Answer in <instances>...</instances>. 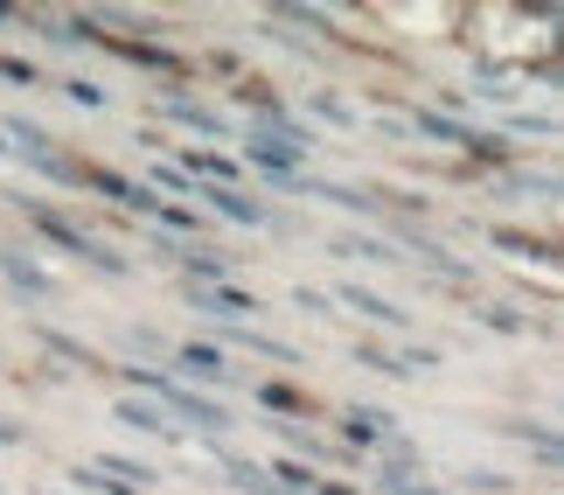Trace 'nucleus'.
<instances>
[{"label":"nucleus","mask_w":564,"mask_h":495,"mask_svg":"<svg viewBox=\"0 0 564 495\" xmlns=\"http://www.w3.org/2000/svg\"><path fill=\"white\" fill-rule=\"evenodd\" d=\"M126 377H133L140 391H147V405H161V412L175 419L182 433H203V440H224V433H230V412H224V405H216L209 391H188V384L161 377V370H140V363H133Z\"/></svg>","instance_id":"obj_1"},{"label":"nucleus","mask_w":564,"mask_h":495,"mask_svg":"<svg viewBox=\"0 0 564 495\" xmlns=\"http://www.w3.org/2000/svg\"><path fill=\"white\" fill-rule=\"evenodd\" d=\"M21 209H29V224H35V230H42V238H50V245L77 251L84 266H98L105 279H126V251H112L105 238H91V230H70V224H63V217H56L50 203H29V196H21Z\"/></svg>","instance_id":"obj_2"},{"label":"nucleus","mask_w":564,"mask_h":495,"mask_svg":"<svg viewBox=\"0 0 564 495\" xmlns=\"http://www.w3.org/2000/svg\"><path fill=\"white\" fill-rule=\"evenodd\" d=\"M182 300H188V308H203V314H245V321L258 314V300L245 287H230V279H209V287H195V279H188Z\"/></svg>","instance_id":"obj_3"},{"label":"nucleus","mask_w":564,"mask_h":495,"mask_svg":"<svg viewBox=\"0 0 564 495\" xmlns=\"http://www.w3.org/2000/svg\"><path fill=\"white\" fill-rule=\"evenodd\" d=\"M195 196H203L209 209H224L230 224H245V230H258V224H272V217H265V203H251L245 189H209V182H195Z\"/></svg>","instance_id":"obj_4"},{"label":"nucleus","mask_w":564,"mask_h":495,"mask_svg":"<svg viewBox=\"0 0 564 495\" xmlns=\"http://www.w3.org/2000/svg\"><path fill=\"white\" fill-rule=\"evenodd\" d=\"M341 308H356V314H370V321H383V329H411V314L398 308V300H383V293H370V287H356V279H341Z\"/></svg>","instance_id":"obj_5"},{"label":"nucleus","mask_w":564,"mask_h":495,"mask_svg":"<svg viewBox=\"0 0 564 495\" xmlns=\"http://www.w3.org/2000/svg\"><path fill=\"white\" fill-rule=\"evenodd\" d=\"M245 154H251L258 175H272V182L300 189V154H286V147H272V140H251V133H245Z\"/></svg>","instance_id":"obj_6"},{"label":"nucleus","mask_w":564,"mask_h":495,"mask_svg":"<svg viewBox=\"0 0 564 495\" xmlns=\"http://www.w3.org/2000/svg\"><path fill=\"white\" fill-rule=\"evenodd\" d=\"M0 272H8V287L29 293V300H50V293H56V279L42 272L35 258H21V251H0Z\"/></svg>","instance_id":"obj_7"},{"label":"nucleus","mask_w":564,"mask_h":495,"mask_svg":"<svg viewBox=\"0 0 564 495\" xmlns=\"http://www.w3.org/2000/svg\"><path fill=\"white\" fill-rule=\"evenodd\" d=\"M175 363H182V370H195V377H209V384H230V377H237V370H230V356L216 349V342H182Z\"/></svg>","instance_id":"obj_8"},{"label":"nucleus","mask_w":564,"mask_h":495,"mask_svg":"<svg viewBox=\"0 0 564 495\" xmlns=\"http://www.w3.org/2000/svg\"><path fill=\"white\" fill-rule=\"evenodd\" d=\"M119 419H126V426H140V433H154V440H188L182 426L167 419L161 405H147V398H119Z\"/></svg>","instance_id":"obj_9"},{"label":"nucleus","mask_w":564,"mask_h":495,"mask_svg":"<svg viewBox=\"0 0 564 495\" xmlns=\"http://www.w3.org/2000/svg\"><path fill=\"white\" fill-rule=\"evenodd\" d=\"M341 433H349V446H362V454H370V446H383L390 433H398V426H390L383 412H362V405H356V412L341 419Z\"/></svg>","instance_id":"obj_10"},{"label":"nucleus","mask_w":564,"mask_h":495,"mask_svg":"<svg viewBox=\"0 0 564 495\" xmlns=\"http://www.w3.org/2000/svg\"><path fill=\"white\" fill-rule=\"evenodd\" d=\"M258 405H265V412H293V419L314 412V398L300 391V384H258Z\"/></svg>","instance_id":"obj_11"},{"label":"nucleus","mask_w":564,"mask_h":495,"mask_svg":"<svg viewBox=\"0 0 564 495\" xmlns=\"http://www.w3.org/2000/svg\"><path fill=\"white\" fill-rule=\"evenodd\" d=\"M279 21H293V29H307V35L341 42V21H335V14H321V8H300V0H286V8H279Z\"/></svg>","instance_id":"obj_12"},{"label":"nucleus","mask_w":564,"mask_h":495,"mask_svg":"<svg viewBox=\"0 0 564 495\" xmlns=\"http://www.w3.org/2000/svg\"><path fill=\"white\" fill-rule=\"evenodd\" d=\"M224 342H245V349L272 356V363H300V356H307V349H293V342H279V335H251V329H224Z\"/></svg>","instance_id":"obj_13"},{"label":"nucleus","mask_w":564,"mask_h":495,"mask_svg":"<svg viewBox=\"0 0 564 495\" xmlns=\"http://www.w3.org/2000/svg\"><path fill=\"white\" fill-rule=\"evenodd\" d=\"M495 245L516 251V258H536V266H557V251H551L544 238H523V230H495Z\"/></svg>","instance_id":"obj_14"},{"label":"nucleus","mask_w":564,"mask_h":495,"mask_svg":"<svg viewBox=\"0 0 564 495\" xmlns=\"http://www.w3.org/2000/svg\"><path fill=\"white\" fill-rule=\"evenodd\" d=\"M356 356H362V363H377V370H390V377H411V370H419V363H411L404 349H383V342H362Z\"/></svg>","instance_id":"obj_15"},{"label":"nucleus","mask_w":564,"mask_h":495,"mask_svg":"<svg viewBox=\"0 0 564 495\" xmlns=\"http://www.w3.org/2000/svg\"><path fill=\"white\" fill-rule=\"evenodd\" d=\"M35 342H42V349H56V356H70V363H84V370H98V356H91V349H77V342H70V335H56V329H35Z\"/></svg>","instance_id":"obj_16"},{"label":"nucleus","mask_w":564,"mask_h":495,"mask_svg":"<svg viewBox=\"0 0 564 495\" xmlns=\"http://www.w3.org/2000/svg\"><path fill=\"white\" fill-rule=\"evenodd\" d=\"M167 119H182V126H195V133H224V119H216V112H203V105H167Z\"/></svg>","instance_id":"obj_17"},{"label":"nucleus","mask_w":564,"mask_h":495,"mask_svg":"<svg viewBox=\"0 0 564 495\" xmlns=\"http://www.w3.org/2000/svg\"><path fill=\"white\" fill-rule=\"evenodd\" d=\"M377 488L383 495H446V488H432L425 475H377Z\"/></svg>","instance_id":"obj_18"},{"label":"nucleus","mask_w":564,"mask_h":495,"mask_svg":"<svg viewBox=\"0 0 564 495\" xmlns=\"http://www.w3.org/2000/svg\"><path fill=\"white\" fill-rule=\"evenodd\" d=\"M335 251H349V258H390V245H377V238H356V230H341V238H335Z\"/></svg>","instance_id":"obj_19"},{"label":"nucleus","mask_w":564,"mask_h":495,"mask_svg":"<svg viewBox=\"0 0 564 495\" xmlns=\"http://www.w3.org/2000/svg\"><path fill=\"white\" fill-rule=\"evenodd\" d=\"M154 189H167V196H195V182L182 175L175 161H161V168H154Z\"/></svg>","instance_id":"obj_20"},{"label":"nucleus","mask_w":564,"mask_h":495,"mask_svg":"<svg viewBox=\"0 0 564 495\" xmlns=\"http://www.w3.org/2000/svg\"><path fill=\"white\" fill-rule=\"evenodd\" d=\"M314 112H321V119H328V126H356V112H349V105H341V98H328V92H321V98H314Z\"/></svg>","instance_id":"obj_21"},{"label":"nucleus","mask_w":564,"mask_h":495,"mask_svg":"<svg viewBox=\"0 0 564 495\" xmlns=\"http://www.w3.org/2000/svg\"><path fill=\"white\" fill-rule=\"evenodd\" d=\"M0 77H14V84H42L35 63H21V56H0Z\"/></svg>","instance_id":"obj_22"},{"label":"nucleus","mask_w":564,"mask_h":495,"mask_svg":"<svg viewBox=\"0 0 564 495\" xmlns=\"http://www.w3.org/2000/svg\"><path fill=\"white\" fill-rule=\"evenodd\" d=\"M63 92H70L77 105H105V92H98V84H84V77H70V84H63Z\"/></svg>","instance_id":"obj_23"},{"label":"nucleus","mask_w":564,"mask_h":495,"mask_svg":"<svg viewBox=\"0 0 564 495\" xmlns=\"http://www.w3.org/2000/svg\"><path fill=\"white\" fill-rule=\"evenodd\" d=\"M21 440H29V433H21L14 419H0V446H21Z\"/></svg>","instance_id":"obj_24"},{"label":"nucleus","mask_w":564,"mask_h":495,"mask_svg":"<svg viewBox=\"0 0 564 495\" xmlns=\"http://www.w3.org/2000/svg\"><path fill=\"white\" fill-rule=\"evenodd\" d=\"M314 495H362V488H349V482H314Z\"/></svg>","instance_id":"obj_25"}]
</instances>
